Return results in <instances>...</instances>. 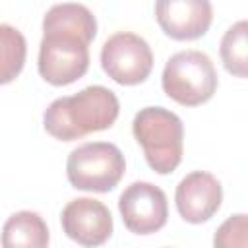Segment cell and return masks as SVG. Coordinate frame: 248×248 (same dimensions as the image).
<instances>
[{"label": "cell", "mask_w": 248, "mask_h": 248, "mask_svg": "<svg viewBox=\"0 0 248 248\" xmlns=\"http://www.w3.org/2000/svg\"><path fill=\"white\" fill-rule=\"evenodd\" d=\"M118 99L103 85H89L72 97H60L48 105L45 130L62 141L79 140L91 132L107 130L118 118Z\"/></svg>", "instance_id": "cell-1"}, {"label": "cell", "mask_w": 248, "mask_h": 248, "mask_svg": "<svg viewBox=\"0 0 248 248\" xmlns=\"http://www.w3.org/2000/svg\"><path fill=\"white\" fill-rule=\"evenodd\" d=\"M132 132L143 149L147 165L155 172L169 174L180 165L184 151V126L174 112L163 107H145L136 114Z\"/></svg>", "instance_id": "cell-2"}, {"label": "cell", "mask_w": 248, "mask_h": 248, "mask_svg": "<svg viewBox=\"0 0 248 248\" xmlns=\"http://www.w3.org/2000/svg\"><path fill=\"white\" fill-rule=\"evenodd\" d=\"M163 91L184 107L209 101L217 89V72L211 58L200 50H182L169 58L163 70Z\"/></svg>", "instance_id": "cell-3"}, {"label": "cell", "mask_w": 248, "mask_h": 248, "mask_svg": "<svg viewBox=\"0 0 248 248\" xmlns=\"http://www.w3.org/2000/svg\"><path fill=\"white\" fill-rule=\"evenodd\" d=\"M126 161L114 143L91 141L76 147L66 163V174L74 188L87 192H110L124 176Z\"/></svg>", "instance_id": "cell-4"}, {"label": "cell", "mask_w": 248, "mask_h": 248, "mask_svg": "<svg viewBox=\"0 0 248 248\" xmlns=\"http://www.w3.org/2000/svg\"><path fill=\"white\" fill-rule=\"evenodd\" d=\"M101 66L116 83L136 85L149 78L153 68V52L140 35L120 31L105 41L101 50Z\"/></svg>", "instance_id": "cell-5"}, {"label": "cell", "mask_w": 248, "mask_h": 248, "mask_svg": "<svg viewBox=\"0 0 248 248\" xmlns=\"http://www.w3.org/2000/svg\"><path fill=\"white\" fill-rule=\"evenodd\" d=\"M89 68L87 43L66 35H43L39 74L52 85H70Z\"/></svg>", "instance_id": "cell-6"}, {"label": "cell", "mask_w": 248, "mask_h": 248, "mask_svg": "<svg viewBox=\"0 0 248 248\" xmlns=\"http://www.w3.org/2000/svg\"><path fill=\"white\" fill-rule=\"evenodd\" d=\"M118 209L126 229L134 234H151L163 229L169 217L167 196L151 182L130 184L118 200Z\"/></svg>", "instance_id": "cell-7"}, {"label": "cell", "mask_w": 248, "mask_h": 248, "mask_svg": "<svg viewBox=\"0 0 248 248\" xmlns=\"http://www.w3.org/2000/svg\"><path fill=\"white\" fill-rule=\"evenodd\" d=\"M62 229L81 246H99L112 234V215L108 207L93 198L72 200L62 209Z\"/></svg>", "instance_id": "cell-8"}, {"label": "cell", "mask_w": 248, "mask_h": 248, "mask_svg": "<svg viewBox=\"0 0 248 248\" xmlns=\"http://www.w3.org/2000/svg\"><path fill=\"white\" fill-rule=\"evenodd\" d=\"M155 17L169 37L192 41L207 33L213 19V8L209 0H157Z\"/></svg>", "instance_id": "cell-9"}, {"label": "cell", "mask_w": 248, "mask_h": 248, "mask_svg": "<svg viewBox=\"0 0 248 248\" xmlns=\"http://www.w3.org/2000/svg\"><path fill=\"white\" fill-rule=\"evenodd\" d=\"M221 200H223V188L219 180L205 170H194L186 174L176 186V194H174V202L180 217L194 225L211 219L217 213Z\"/></svg>", "instance_id": "cell-10"}, {"label": "cell", "mask_w": 248, "mask_h": 248, "mask_svg": "<svg viewBox=\"0 0 248 248\" xmlns=\"http://www.w3.org/2000/svg\"><path fill=\"white\" fill-rule=\"evenodd\" d=\"M45 35H66L76 37L83 43H91L97 33V21L89 8L83 4H56L43 19Z\"/></svg>", "instance_id": "cell-11"}, {"label": "cell", "mask_w": 248, "mask_h": 248, "mask_svg": "<svg viewBox=\"0 0 248 248\" xmlns=\"http://www.w3.org/2000/svg\"><path fill=\"white\" fill-rule=\"evenodd\" d=\"M2 242L6 248L12 246L43 248L48 244L46 223L35 211H17L4 223Z\"/></svg>", "instance_id": "cell-12"}, {"label": "cell", "mask_w": 248, "mask_h": 248, "mask_svg": "<svg viewBox=\"0 0 248 248\" xmlns=\"http://www.w3.org/2000/svg\"><path fill=\"white\" fill-rule=\"evenodd\" d=\"M221 62L234 78H248V19L232 23L221 39Z\"/></svg>", "instance_id": "cell-13"}, {"label": "cell", "mask_w": 248, "mask_h": 248, "mask_svg": "<svg viewBox=\"0 0 248 248\" xmlns=\"http://www.w3.org/2000/svg\"><path fill=\"white\" fill-rule=\"evenodd\" d=\"M0 39H2V83H10L23 68L25 62V39L23 35L8 25H0Z\"/></svg>", "instance_id": "cell-14"}, {"label": "cell", "mask_w": 248, "mask_h": 248, "mask_svg": "<svg viewBox=\"0 0 248 248\" xmlns=\"http://www.w3.org/2000/svg\"><path fill=\"white\" fill-rule=\"evenodd\" d=\"M217 248H248V215L236 213L229 217L215 232Z\"/></svg>", "instance_id": "cell-15"}]
</instances>
